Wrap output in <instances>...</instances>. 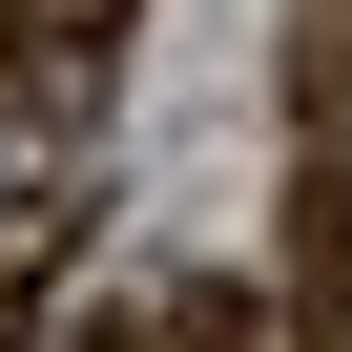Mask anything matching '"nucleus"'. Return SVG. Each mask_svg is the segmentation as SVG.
Listing matches in <instances>:
<instances>
[{
    "label": "nucleus",
    "instance_id": "2",
    "mask_svg": "<svg viewBox=\"0 0 352 352\" xmlns=\"http://www.w3.org/2000/svg\"><path fill=\"white\" fill-rule=\"evenodd\" d=\"M124 352H249V311H228V290H166V311H145Z\"/></svg>",
    "mask_w": 352,
    "mask_h": 352
},
{
    "label": "nucleus",
    "instance_id": "1",
    "mask_svg": "<svg viewBox=\"0 0 352 352\" xmlns=\"http://www.w3.org/2000/svg\"><path fill=\"white\" fill-rule=\"evenodd\" d=\"M124 21H145V0H0V63H21L42 104H83V83L124 63Z\"/></svg>",
    "mask_w": 352,
    "mask_h": 352
},
{
    "label": "nucleus",
    "instance_id": "3",
    "mask_svg": "<svg viewBox=\"0 0 352 352\" xmlns=\"http://www.w3.org/2000/svg\"><path fill=\"white\" fill-rule=\"evenodd\" d=\"M0 331H21V270H0Z\"/></svg>",
    "mask_w": 352,
    "mask_h": 352
}]
</instances>
